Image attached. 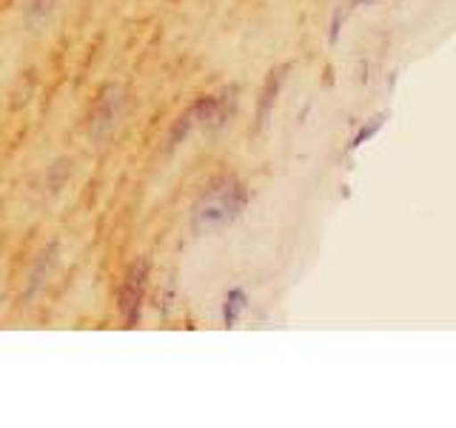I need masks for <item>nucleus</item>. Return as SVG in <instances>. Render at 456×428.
<instances>
[{
	"mask_svg": "<svg viewBox=\"0 0 456 428\" xmlns=\"http://www.w3.org/2000/svg\"><path fill=\"white\" fill-rule=\"evenodd\" d=\"M382 123H385V114H379V118H374V120H370L368 126H362V128H360V135L354 137V143H351V146H362L365 140H370V137H374V135L379 132V128H382Z\"/></svg>",
	"mask_w": 456,
	"mask_h": 428,
	"instance_id": "obj_7",
	"label": "nucleus"
},
{
	"mask_svg": "<svg viewBox=\"0 0 456 428\" xmlns=\"http://www.w3.org/2000/svg\"><path fill=\"white\" fill-rule=\"evenodd\" d=\"M57 6H61V0H23V26L32 29V32H40L54 18Z\"/></svg>",
	"mask_w": 456,
	"mask_h": 428,
	"instance_id": "obj_5",
	"label": "nucleus"
},
{
	"mask_svg": "<svg viewBox=\"0 0 456 428\" xmlns=\"http://www.w3.org/2000/svg\"><path fill=\"white\" fill-rule=\"evenodd\" d=\"M248 203L246 183L234 175H217L200 189L191 206V232L197 237L217 235L232 226Z\"/></svg>",
	"mask_w": 456,
	"mask_h": 428,
	"instance_id": "obj_1",
	"label": "nucleus"
},
{
	"mask_svg": "<svg viewBox=\"0 0 456 428\" xmlns=\"http://www.w3.org/2000/svg\"><path fill=\"white\" fill-rule=\"evenodd\" d=\"M57 254H61L57 243H52V246H46V249L37 254V260H35L32 271H28V277H26V297H35L43 289V285H46V277L52 275Z\"/></svg>",
	"mask_w": 456,
	"mask_h": 428,
	"instance_id": "obj_4",
	"label": "nucleus"
},
{
	"mask_svg": "<svg viewBox=\"0 0 456 428\" xmlns=\"http://www.w3.org/2000/svg\"><path fill=\"white\" fill-rule=\"evenodd\" d=\"M280 80H282V71H271V78L263 89V100H260V123H265L268 118V106L274 103V95L280 92Z\"/></svg>",
	"mask_w": 456,
	"mask_h": 428,
	"instance_id": "obj_6",
	"label": "nucleus"
},
{
	"mask_svg": "<svg viewBox=\"0 0 456 428\" xmlns=\"http://www.w3.org/2000/svg\"><path fill=\"white\" fill-rule=\"evenodd\" d=\"M132 106V95L120 83H106L97 92L92 111H89V137L94 146H106L120 132V126Z\"/></svg>",
	"mask_w": 456,
	"mask_h": 428,
	"instance_id": "obj_2",
	"label": "nucleus"
},
{
	"mask_svg": "<svg viewBox=\"0 0 456 428\" xmlns=\"http://www.w3.org/2000/svg\"><path fill=\"white\" fill-rule=\"evenodd\" d=\"M146 283H149V266L146 263H134L128 268V275L123 280V292H120V309L126 323H137L140 309H142V297H146Z\"/></svg>",
	"mask_w": 456,
	"mask_h": 428,
	"instance_id": "obj_3",
	"label": "nucleus"
}]
</instances>
